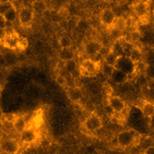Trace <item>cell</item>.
I'll list each match as a JSON object with an SVG mask.
<instances>
[{"label":"cell","mask_w":154,"mask_h":154,"mask_svg":"<svg viewBox=\"0 0 154 154\" xmlns=\"http://www.w3.org/2000/svg\"><path fill=\"white\" fill-rule=\"evenodd\" d=\"M143 136L134 129H127L121 131L116 135V147L119 149L134 148L140 144Z\"/></svg>","instance_id":"cell-1"},{"label":"cell","mask_w":154,"mask_h":154,"mask_svg":"<svg viewBox=\"0 0 154 154\" xmlns=\"http://www.w3.org/2000/svg\"><path fill=\"white\" fill-rule=\"evenodd\" d=\"M103 127V119L96 112H91L86 116V119L81 124L82 132L90 137H94L98 131H100Z\"/></svg>","instance_id":"cell-2"},{"label":"cell","mask_w":154,"mask_h":154,"mask_svg":"<svg viewBox=\"0 0 154 154\" xmlns=\"http://www.w3.org/2000/svg\"><path fill=\"white\" fill-rule=\"evenodd\" d=\"M1 45H3L7 49H11V50L23 51L27 48L28 40L23 37H20L19 33L15 31H11V32L6 31V35L2 40Z\"/></svg>","instance_id":"cell-3"},{"label":"cell","mask_w":154,"mask_h":154,"mask_svg":"<svg viewBox=\"0 0 154 154\" xmlns=\"http://www.w3.org/2000/svg\"><path fill=\"white\" fill-rule=\"evenodd\" d=\"M101 72V63L92 60L91 58H84L80 63L81 77L94 78Z\"/></svg>","instance_id":"cell-4"},{"label":"cell","mask_w":154,"mask_h":154,"mask_svg":"<svg viewBox=\"0 0 154 154\" xmlns=\"http://www.w3.org/2000/svg\"><path fill=\"white\" fill-rule=\"evenodd\" d=\"M106 102H107L110 107L113 109V111L116 112V116H122L125 111L127 109V103L125 102V100L119 96L113 95V94H109L106 97Z\"/></svg>","instance_id":"cell-5"},{"label":"cell","mask_w":154,"mask_h":154,"mask_svg":"<svg viewBox=\"0 0 154 154\" xmlns=\"http://www.w3.org/2000/svg\"><path fill=\"white\" fill-rule=\"evenodd\" d=\"M38 132L33 127L28 126L22 132H20V145L31 146L38 140Z\"/></svg>","instance_id":"cell-6"},{"label":"cell","mask_w":154,"mask_h":154,"mask_svg":"<svg viewBox=\"0 0 154 154\" xmlns=\"http://www.w3.org/2000/svg\"><path fill=\"white\" fill-rule=\"evenodd\" d=\"M20 148V141L14 138H6V139L0 140V152L3 154H17Z\"/></svg>","instance_id":"cell-7"},{"label":"cell","mask_w":154,"mask_h":154,"mask_svg":"<svg viewBox=\"0 0 154 154\" xmlns=\"http://www.w3.org/2000/svg\"><path fill=\"white\" fill-rule=\"evenodd\" d=\"M34 17H35V12L31 6H22L19 9L17 20L23 27H30L34 20Z\"/></svg>","instance_id":"cell-8"},{"label":"cell","mask_w":154,"mask_h":154,"mask_svg":"<svg viewBox=\"0 0 154 154\" xmlns=\"http://www.w3.org/2000/svg\"><path fill=\"white\" fill-rule=\"evenodd\" d=\"M132 9L139 19L148 17V12L150 9L149 1L148 0H136L132 3Z\"/></svg>","instance_id":"cell-9"},{"label":"cell","mask_w":154,"mask_h":154,"mask_svg":"<svg viewBox=\"0 0 154 154\" xmlns=\"http://www.w3.org/2000/svg\"><path fill=\"white\" fill-rule=\"evenodd\" d=\"M64 72L66 74L67 77L72 78V79H78L81 77L80 74V63H78L75 58L69 59L66 61V67H64Z\"/></svg>","instance_id":"cell-10"},{"label":"cell","mask_w":154,"mask_h":154,"mask_svg":"<svg viewBox=\"0 0 154 154\" xmlns=\"http://www.w3.org/2000/svg\"><path fill=\"white\" fill-rule=\"evenodd\" d=\"M116 15L111 8L102 9V11L100 12V15H99V20H100L101 25L104 26L106 29L111 28L112 23L116 20Z\"/></svg>","instance_id":"cell-11"},{"label":"cell","mask_w":154,"mask_h":154,"mask_svg":"<svg viewBox=\"0 0 154 154\" xmlns=\"http://www.w3.org/2000/svg\"><path fill=\"white\" fill-rule=\"evenodd\" d=\"M66 95L70 101H72L74 104H77V105H80L81 102H82L83 99V92L82 89L80 87H70L69 89L66 90Z\"/></svg>","instance_id":"cell-12"},{"label":"cell","mask_w":154,"mask_h":154,"mask_svg":"<svg viewBox=\"0 0 154 154\" xmlns=\"http://www.w3.org/2000/svg\"><path fill=\"white\" fill-rule=\"evenodd\" d=\"M137 107L141 110L143 116L147 117V119H149V117L154 116V102L153 101L144 100L142 103L138 104Z\"/></svg>","instance_id":"cell-13"},{"label":"cell","mask_w":154,"mask_h":154,"mask_svg":"<svg viewBox=\"0 0 154 154\" xmlns=\"http://www.w3.org/2000/svg\"><path fill=\"white\" fill-rule=\"evenodd\" d=\"M119 57H121V55H119L113 49L110 48L105 54H104L103 62L106 64H109V66H116V63H117V61H119Z\"/></svg>","instance_id":"cell-14"},{"label":"cell","mask_w":154,"mask_h":154,"mask_svg":"<svg viewBox=\"0 0 154 154\" xmlns=\"http://www.w3.org/2000/svg\"><path fill=\"white\" fill-rule=\"evenodd\" d=\"M101 48H102V44L99 43L98 41H89V43L85 46V52L89 56H91L101 51Z\"/></svg>","instance_id":"cell-15"},{"label":"cell","mask_w":154,"mask_h":154,"mask_svg":"<svg viewBox=\"0 0 154 154\" xmlns=\"http://www.w3.org/2000/svg\"><path fill=\"white\" fill-rule=\"evenodd\" d=\"M127 26H128V22L124 17H116V20H114L113 23H112L110 30L122 32V31H124L125 29L127 28Z\"/></svg>","instance_id":"cell-16"},{"label":"cell","mask_w":154,"mask_h":154,"mask_svg":"<svg viewBox=\"0 0 154 154\" xmlns=\"http://www.w3.org/2000/svg\"><path fill=\"white\" fill-rule=\"evenodd\" d=\"M110 79L113 80L116 84H122V83H125L128 81V79H129V75H128L127 72H122L121 69H116V70H114L113 75H112V77Z\"/></svg>","instance_id":"cell-17"},{"label":"cell","mask_w":154,"mask_h":154,"mask_svg":"<svg viewBox=\"0 0 154 154\" xmlns=\"http://www.w3.org/2000/svg\"><path fill=\"white\" fill-rule=\"evenodd\" d=\"M128 57H129L130 60H131L133 63H135V62L143 60V52L141 51L140 48H138V47L135 46L131 50V52L129 53Z\"/></svg>","instance_id":"cell-18"},{"label":"cell","mask_w":154,"mask_h":154,"mask_svg":"<svg viewBox=\"0 0 154 154\" xmlns=\"http://www.w3.org/2000/svg\"><path fill=\"white\" fill-rule=\"evenodd\" d=\"M31 7L34 10V12H43L48 8L47 7V3L44 0H34L31 4Z\"/></svg>","instance_id":"cell-19"},{"label":"cell","mask_w":154,"mask_h":154,"mask_svg":"<svg viewBox=\"0 0 154 154\" xmlns=\"http://www.w3.org/2000/svg\"><path fill=\"white\" fill-rule=\"evenodd\" d=\"M14 7H15V5L11 0H1L0 1V14L4 15Z\"/></svg>","instance_id":"cell-20"},{"label":"cell","mask_w":154,"mask_h":154,"mask_svg":"<svg viewBox=\"0 0 154 154\" xmlns=\"http://www.w3.org/2000/svg\"><path fill=\"white\" fill-rule=\"evenodd\" d=\"M3 17L8 23H14V20L19 17V10L17 9V7H14V8H11L9 11H7L6 14L3 15Z\"/></svg>","instance_id":"cell-21"},{"label":"cell","mask_w":154,"mask_h":154,"mask_svg":"<svg viewBox=\"0 0 154 154\" xmlns=\"http://www.w3.org/2000/svg\"><path fill=\"white\" fill-rule=\"evenodd\" d=\"M74 50L72 48H66V49H61L60 52H59V59L64 61H67L69 59L74 58Z\"/></svg>","instance_id":"cell-22"},{"label":"cell","mask_w":154,"mask_h":154,"mask_svg":"<svg viewBox=\"0 0 154 154\" xmlns=\"http://www.w3.org/2000/svg\"><path fill=\"white\" fill-rule=\"evenodd\" d=\"M58 45L61 49L66 48H72V41L67 35H62L60 38L58 39Z\"/></svg>","instance_id":"cell-23"},{"label":"cell","mask_w":154,"mask_h":154,"mask_svg":"<svg viewBox=\"0 0 154 154\" xmlns=\"http://www.w3.org/2000/svg\"><path fill=\"white\" fill-rule=\"evenodd\" d=\"M114 70H116V66H109V64H106V63H104V62L101 64V72H102L106 78H108V79H110L112 77Z\"/></svg>","instance_id":"cell-24"},{"label":"cell","mask_w":154,"mask_h":154,"mask_svg":"<svg viewBox=\"0 0 154 154\" xmlns=\"http://www.w3.org/2000/svg\"><path fill=\"white\" fill-rule=\"evenodd\" d=\"M125 39L128 41V42L132 43V44H135L137 42H139L140 39H141V32L138 30H135L133 32L130 33V35L128 37H125Z\"/></svg>","instance_id":"cell-25"},{"label":"cell","mask_w":154,"mask_h":154,"mask_svg":"<svg viewBox=\"0 0 154 154\" xmlns=\"http://www.w3.org/2000/svg\"><path fill=\"white\" fill-rule=\"evenodd\" d=\"M145 77L151 81H154V62L153 63H148L145 70Z\"/></svg>","instance_id":"cell-26"},{"label":"cell","mask_w":154,"mask_h":154,"mask_svg":"<svg viewBox=\"0 0 154 154\" xmlns=\"http://www.w3.org/2000/svg\"><path fill=\"white\" fill-rule=\"evenodd\" d=\"M7 23H8L5 20V19L3 17V15L0 14V29H5V28H6Z\"/></svg>","instance_id":"cell-27"},{"label":"cell","mask_w":154,"mask_h":154,"mask_svg":"<svg viewBox=\"0 0 154 154\" xmlns=\"http://www.w3.org/2000/svg\"><path fill=\"white\" fill-rule=\"evenodd\" d=\"M143 154H154V146H148V147L143 151Z\"/></svg>","instance_id":"cell-28"},{"label":"cell","mask_w":154,"mask_h":154,"mask_svg":"<svg viewBox=\"0 0 154 154\" xmlns=\"http://www.w3.org/2000/svg\"><path fill=\"white\" fill-rule=\"evenodd\" d=\"M148 125H149L150 129L154 131V116H152L151 117L148 119Z\"/></svg>","instance_id":"cell-29"},{"label":"cell","mask_w":154,"mask_h":154,"mask_svg":"<svg viewBox=\"0 0 154 154\" xmlns=\"http://www.w3.org/2000/svg\"><path fill=\"white\" fill-rule=\"evenodd\" d=\"M153 17H154V10H153Z\"/></svg>","instance_id":"cell-30"},{"label":"cell","mask_w":154,"mask_h":154,"mask_svg":"<svg viewBox=\"0 0 154 154\" xmlns=\"http://www.w3.org/2000/svg\"><path fill=\"white\" fill-rule=\"evenodd\" d=\"M117 154H122V153H117Z\"/></svg>","instance_id":"cell-31"},{"label":"cell","mask_w":154,"mask_h":154,"mask_svg":"<svg viewBox=\"0 0 154 154\" xmlns=\"http://www.w3.org/2000/svg\"><path fill=\"white\" fill-rule=\"evenodd\" d=\"M15 1H17V0H15Z\"/></svg>","instance_id":"cell-32"}]
</instances>
